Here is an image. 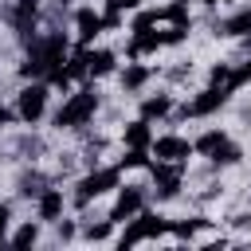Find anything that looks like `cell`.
<instances>
[{
	"instance_id": "cell-24",
	"label": "cell",
	"mask_w": 251,
	"mask_h": 251,
	"mask_svg": "<svg viewBox=\"0 0 251 251\" xmlns=\"http://www.w3.org/2000/svg\"><path fill=\"white\" fill-rule=\"evenodd\" d=\"M8 220H12V208L0 204V239H4V231H8Z\"/></svg>"
},
{
	"instance_id": "cell-7",
	"label": "cell",
	"mask_w": 251,
	"mask_h": 251,
	"mask_svg": "<svg viewBox=\"0 0 251 251\" xmlns=\"http://www.w3.org/2000/svg\"><path fill=\"white\" fill-rule=\"evenodd\" d=\"M153 192H157V200H173L180 192V161L153 165Z\"/></svg>"
},
{
	"instance_id": "cell-20",
	"label": "cell",
	"mask_w": 251,
	"mask_h": 251,
	"mask_svg": "<svg viewBox=\"0 0 251 251\" xmlns=\"http://www.w3.org/2000/svg\"><path fill=\"white\" fill-rule=\"evenodd\" d=\"M110 227H114V220L90 224V227H86V239H90V243H102V239H110Z\"/></svg>"
},
{
	"instance_id": "cell-26",
	"label": "cell",
	"mask_w": 251,
	"mask_h": 251,
	"mask_svg": "<svg viewBox=\"0 0 251 251\" xmlns=\"http://www.w3.org/2000/svg\"><path fill=\"white\" fill-rule=\"evenodd\" d=\"M12 118H16V114H12V110H8V106H0V126H8V122H12Z\"/></svg>"
},
{
	"instance_id": "cell-21",
	"label": "cell",
	"mask_w": 251,
	"mask_h": 251,
	"mask_svg": "<svg viewBox=\"0 0 251 251\" xmlns=\"http://www.w3.org/2000/svg\"><path fill=\"white\" fill-rule=\"evenodd\" d=\"M35 239H39V231H35V224H27V227H20V231L12 235V243H16V247H31Z\"/></svg>"
},
{
	"instance_id": "cell-27",
	"label": "cell",
	"mask_w": 251,
	"mask_h": 251,
	"mask_svg": "<svg viewBox=\"0 0 251 251\" xmlns=\"http://www.w3.org/2000/svg\"><path fill=\"white\" fill-rule=\"evenodd\" d=\"M239 75H243V78H251V63H247V67H243V71H239Z\"/></svg>"
},
{
	"instance_id": "cell-5",
	"label": "cell",
	"mask_w": 251,
	"mask_h": 251,
	"mask_svg": "<svg viewBox=\"0 0 251 251\" xmlns=\"http://www.w3.org/2000/svg\"><path fill=\"white\" fill-rule=\"evenodd\" d=\"M43 110H47V82L24 86V90H20V102H16V118L27 122V126H35V122L43 118Z\"/></svg>"
},
{
	"instance_id": "cell-18",
	"label": "cell",
	"mask_w": 251,
	"mask_h": 251,
	"mask_svg": "<svg viewBox=\"0 0 251 251\" xmlns=\"http://www.w3.org/2000/svg\"><path fill=\"white\" fill-rule=\"evenodd\" d=\"M126 141L145 149V145H149V122H145V118H141V122H129V126H126Z\"/></svg>"
},
{
	"instance_id": "cell-14",
	"label": "cell",
	"mask_w": 251,
	"mask_h": 251,
	"mask_svg": "<svg viewBox=\"0 0 251 251\" xmlns=\"http://www.w3.org/2000/svg\"><path fill=\"white\" fill-rule=\"evenodd\" d=\"M86 75H110L114 71V51H82Z\"/></svg>"
},
{
	"instance_id": "cell-3",
	"label": "cell",
	"mask_w": 251,
	"mask_h": 251,
	"mask_svg": "<svg viewBox=\"0 0 251 251\" xmlns=\"http://www.w3.org/2000/svg\"><path fill=\"white\" fill-rule=\"evenodd\" d=\"M192 153H204L212 165H235V161H239V145H235L227 133H220V129L200 133V137L192 141Z\"/></svg>"
},
{
	"instance_id": "cell-13",
	"label": "cell",
	"mask_w": 251,
	"mask_h": 251,
	"mask_svg": "<svg viewBox=\"0 0 251 251\" xmlns=\"http://www.w3.org/2000/svg\"><path fill=\"white\" fill-rule=\"evenodd\" d=\"M220 35H227V39H239V35H251V8H239L235 16H227V20L220 24Z\"/></svg>"
},
{
	"instance_id": "cell-12",
	"label": "cell",
	"mask_w": 251,
	"mask_h": 251,
	"mask_svg": "<svg viewBox=\"0 0 251 251\" xmlns=\"http://www.w3.org/2000/svg\"><path fill=\"white\" fill-rule=\"evenodd\" d=\"M75 24H78V39H82V43H90V39H94V35L106 27V24H102V16H98L94 8H78Z\"/></svg>"
},
{
	"instance_id": "cell-17",
	"label": "cell",
	"mask_w": 251,
	"mask_h": 251,
	"mask_svg": "<svg viewBox=\"0 0 251 251\" xmlns=\"http://www.w3.org/2000/svg\"><path fill=\"white\" fill-rule=\"evenodd\" d=\"M145 78H149V71H145L141 63H129V67L122 71V86H126V90H141Z\"/></svg>"
},
{
	"instance_id": "cell-16",
	"label": "cell",
	"mask_w": 251,
	"mask_h": 251,
	"mask_svg": "<svg viewBox=\"0 0 251 251\" xmlns=\"http://www.w3.org/2000/svg\"><path fill=\"white\" fill-rule=\"evenodd\" d=\"M43 188H47V176H43L39 169H31V173L20 176V196H39Z\"/></svg>"
},
{
	"instance_id": "cell-1",
	"label": "cell",
	"mask_w": 251,
	"mask_h": 251,
	"mask_svg": "<svg viewBox=\"0 0 251 251\" xmlns=\"http://www.w3.org/2000/svg\"><path fill=\"white\" fill-rule=\"evenodd\" d=\"M63 55H67L63 31H51V35H43V39H31L20 75H24V78H31V75H51L55 67H63Z\"/></svg>"
},
{
	"instance_id": "cell-28",
	"label": "cell",
	"mask_w": 251,
	"mask_h": 251,
	"mask_svg": "<svg viewBox=\"0 0 251 251\" xmlns=\"http://www.w3.org/2000/svg\"><path fill=\"white\" fill-rule=\"evenodd\" d=\"M20 4H27V8H39V0H20Z\"/></svg>"
},
{
	"instance_id": "cell-6",
	"label": "cell",
	"mask_w": 251,
	"mask_h": 251,
	"mask_svg": "<svg viewBox=\"0 0 251 251\" xmlns=\"http://www.w3.org/2000/svg\"><path fill=\"white\" fill-rule=\"evenodd\" d=\"M161 231H169V220H161V216L145 212V216H137V220H133V224L122 231L118 247H133V243H141V239H157Z\"/></svg>"
},
{
	"instance_id": "cell-2",
	"label": "cell",
	"mask_w": 251,
	"mask_h": 251,
	"mask_svg": "<svg viewBox=\"0 0 251 251\" xmlns=\"http://www.w3.org/2000/svg\"><path fill=\"white\" fill-rule=\"evenodd\" d=\"M94 110H98V94H94V90H78V94H71V98L59 106L55 126H59V129H78V126H86V122L94 118Z\"/></svg>"
},
{
	"instance_id": "cell-23",
	"label": "cell",
	"mask_w": 251,
	"mask_h": 251,
	"mask_svg": "<svg viewBox=\"0 0 251 251\" xmlns=\"http://www.w3.org/2000/svg\"><path fill=\"white\" fill-rule=\"evenodd\" d=\"M110 4V12H126V8H137L141 0H106Z\"/></svg>"
},
{
	"instance_id": "cell-29",
	"label": "cell",
	"mask_w": 251,
	"mask_h": 251,
	"mask_svg": "<svg viewBox=\"0 0 251 251\" xmlns=\"http://www.w3.org/2000/svg\"><path fill=\"white\" fill-rule=\"evenodd\" d=\"M204 4H224V0H204Z\"/></svg>"
},
{
	"instance_id": "cell-25",
	"label": "cell",
	"mask_w": 251,
	"mask_h": 251,
	"mask_svg": "<svg viewBox=\"0 0 251 251\" xmlns=\"http://www.w3.org/2000/svg\"><path fill=\"white\" fill-rule=\"evenodd\" d=\"M75 235V224H59V239H71Z\"/></svg>"
},
{
	"instance_id": "cell-11",
	"label": "cell",
	"mask_w": 251,
	"mask_h": 251,
	"mask_svg": "<svg viewBox=\"0 0 251 251\" xmlns=\"http://www.w3.org/2000/svg\"><path fill=\"white\" fill-rule=\"evenodd\" d=\"M35 204H39V220H47V224H55L63 216V192L59 188H43L35 196Z\"/></svg>"
},
{
	"instance_id": "cell-8",
	"label": "cell",
	"mask_w": 251,
	"mask_h": 251,
	"mask_svg": "<svg viewBox=\"0 0 251 251\" xmlns=\"http://www.w3.org/2000/svg\"><path fill=\"white\" fill-rule=\"evenodd\" d=\"M231 98V90H224V86H208V90H200L192 102H184V114L188 118H204V114H216L224 102Z\"/></svg>"
},
{
	"instance_id": "cell-19",
	"label": "cell",
	"mask_w": 251,
	"mask_h": 251,
	"mask_svg": "<svg viewBox=\"0 0 251 251\" xmlns=\"http://www.w3.org/2000/svg\"><path fill=\"white\" fill-rule=\"evenodd\" d=\"M122 165H126V169H145V165H149V153H145L141 145H129V153L122 157Z\"/></svg>"
},
{
	"instance_id": "cell-9",
	"label": "cell",
	"mask_w": 251,
	"mask_h": 251,
	"mask_svg": "<svg viewBox=\"0 0 251 251\" xmlns=\"http://www.w3.org/2000/svg\"><path fill=\"white\" fill-rule=\"evenodd\" d=\"M153 145V157H161V161H184V157H192V141H184V137H157V141H149Z\"/></svg>"
},
{
	"instance_id": "cell-10",
	"label": "cell",
	"mask_w": 251,
	"mask_h": 251,
	"mask_svg": "<svg viewBox=\"0 0 251 251\" xmlns=\"http://www.w3.org/2000/svg\"><path fill=\"white\" fill-rule=\"evenodd\" d=\"M141 204H145V192H141V188H122V192H118V200H114L110 220H114V224H122V220L137 216V212H141Z\"/></svg>"
},
{
	"instance_id": "cell-15",
	"label": "cell",
	"mask_w": 251,
	"mask_h": 251,
	"mask_svg": "<svg viewBox=\"0 0 251 251\" xmlns=\"http://www.w3.org/2000/svg\"><path fill=\"white\" fill-rule=\"evenodd\" d=\"M169 110H173V98H169V94H157V98H145V102H141V118H145V122H149V118H165Z\"/></svg>"
},
{
	"instance_id": "cell-4",
	"label": "cell",
	"mask_w": 251,
	"mask_h": 251,
	"mask_svg": "<svg viewBox=\"0 0 251 251\" xmlns=\"http://www.w3.org/2000/svg\"><path fill=\"white\" fill-rule=\"evenodd\" d=\"M118 188V169H90L82 180H78V192H75V204L86 208L90 200H98L102 192Z\"/></svg>"
},
{
	"instance_id": "cell-22",
	"label": "cell",
	"mask_w": 251,
	"mask_h": 251,
	"mask_svg": "<svg viewBox=\"0 0 251 251\" xmlns=\"http://www.w3.org/2000/svg\"><path fill=\"white\" fill-rule=\"evenodd\" d=\"M184 35H188V24H173V27L161 31V43H180Z\"/></svg>"
}]
</instances>
